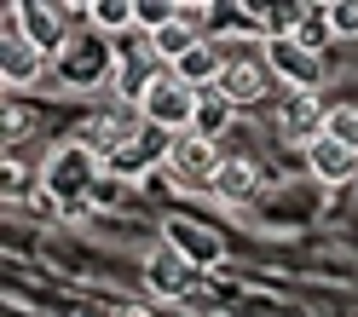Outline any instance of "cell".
<instances>
[{"label": "cell", "instance_id": "obj_12", "mask_svg": "<svg viewBox=\"0 0 358 317\" xmlns=\"http://www.w3.org/2000/svg\"><path fill=\"white\" fill-rule=\"evenodd\" d=\"M41 75H47V52H35L29 40H12V47H0V81L12 87H35Z\"/></svg>", "mask_w": 358, "mask_h": 317}, {"label": "cell", "instance_id": "obj_24", "mask_svg": "<svg viewBox=\"0 0 358 317\" xmlns=\"http://www.w3.org/2000/svg\"><path fill=\"white\" fill-rule=\"evenodd\" d=\"M76 317H104V311H99V306H81V311H76Z\"/></svg>", "mask_w": 358, "mask_h": 317}, {"label": "cell", "instance_id": "obj_4", "mask_svg": "<svg viewBox=\"0 0 358 317\" xmlns=\"http://www.w3.org/2000/svg\"><path fill=\"white\" fill-rule=\"evenodd\" d=\"M272 81H278V75H272V64H266V52H260V58L226 52V70H220L214 93L237 110V104H255V98H266V87H272Z\"/></svg>", "mask_w": 358, "mask_h": 317}, {"label": "cell", "instance_id": "obj_2", "mask_svg": "<svg viewBox=\"0 0 358 317\" xmlns=\"http://www.w3.org/2000/svg\"><path fill=\"white\" fill-rule=\"evenodd\" d=\"M196 110H203V93H196V87H185L173 70H162V75L145 87V98H139L145 127L168 133V139H179V133H191V127H196Z\"/></svg>", "mask_w": 358, "mask_h": 317}, {"label": "cell", "instance_id": "obj_8", "mask_svg": "<svg viewBox=\"0 0 358 317\" xmlns=\"http://www.w3.org/2000/svg\"><path fill=\"white\" fill-rule=\"evenodd\" d=\"M306 168H312L318 185H347V179H358V150H347L341 139L318 133V139H306Z\"/></svg>", "mask_w": 358, "mask_h": 317}, {"label": "cell", "instance_id": "obj_9", "mask_svg": "<svg viewBox=\"0 0 358 317\" xmlns=\"http://www.w3.org/2000/svg\"><path fill=\"white\" fill-rule=\"evenodd\" d=\"M116 64V47H99V40H70V52L58 58V75L70 87H99Z\"/></svg>", "mask_w": 358, "mask_h": 317}, {"label": "cell", "instance_id": "obj_17", "mask_svg": "<svg viewBox=\"0 0 358 317\" xmlns=\"http://www.w3.org/2000/svg\"><path fill=\"white\" fill-rule=\"evenodd\" d=\"M168 231H173L168 242H173L191 265H196V260H203V265H208V260H220V242H208V237H203V225H168Z\"/></svg>", "mask_w": 358, "mask_h": 317}, {"label": "cell", "instance_id": "obj_22", "mask_svg": "<svg viewBox=\"0 0 358 317\" xmlns=\"http://www.w3.org/2000/svg\"><path fill=\"white\" fill-rule=\"evenodd\" d=\"M208 17H214L208 6H196V0H179V24H185L191 35H203V29H208Z\"/></svg>", "mask_w": 358, "mask_h": 317}, {"label": "cell", "instance_id": "obj_5", "mask_svg": "<svg viewBox=\"0 0 358 317\" xmlns=\"http://www.w3.org/2000/svg\"><path fill=\"white\" fill-rule=\"evenodd\" d=\"M220 162H226V156H220L214 139H203V133H179V139H168V168H173V179H185L191 191L214 185Z\"/></svg>", "mask_w": 358, "mask_h": 317}, {"label": "cell", "instance_id": "obj_19", "mask_svg": "<svg viewBox=\"0 0 358 317\" xmlns=\"http://www.w3.org/2000/svg\"><path fill=\"white\" fill-rule=\"evenodd\" d=\"M226 127H231V104L220 98V93H203V110H196V127H191V133H203V139H220Z\"/></svg>", "mask_w": 358, "mask_h": 317}, {"label": "cell", "instance_id": "obj_18", "mask_svg": "<svg viewBox=\"0 0 358 317\" xmlns=\"http://www.w3.org/2000/svg\"><path fill=\"white\" fill-rule=\"evenodd\" d=\"M196 40H203V35H191L185 24H173V29H162V35H150V52H156V58H162L168 70H173V64H179V58H185V52L196 47Z\"/></svg>", "mask_w": 358, "mask_h": 317}, {"label": "cell", "instance_id": "obj_11", "mask_svg": "<svg viewBox=\"0 0 358 317\" xmlns=\"http://www.w3.org/2000/svg\"><path fill=\"white\" fill-rule=\"evenodd\" d=\"M220 70H226V52L214 47V40H196V47L173 64V75L185 81V87H196V93H214V81H220Z\"/></svg>", "mask_w": 358, "mask_h": 317}, {"label": "cell", "instance_id": "obj_7", "mask_svg": "<svg viewBox=\"0 0 358 317\" xmlns=\"http://www.w3.org/2000/svg\"><path fill=\"white\" fill-rule=\"evenodd\" d=\"M145 288H150V294H162V300L185 294V288H191V260L179 254L173 242H156L150 254H145Z\"/></svg>", "mask_w": 358, "mask_h": 317}, {"label": "cell", "instance_id": "obj_3", "mask_svg": "<svg viewBox=\"0 0 358 317\" xmlns=\"http://www.w3.org/2000/svg\"><path fill=\"white\" fill-rule=\"evenodd\" d=\"M266 64H272V75L289 87V93H318L324 87V58L306 52L295 35H272L266 40Z\"/></svg>", "mask_w": 358, "mask_h": 317}, {"label": "cell", "instance_id": "obj_1", "mask_svg": "<svg viewBox=\"0 0 358 317\" xmlns=\"http://www.w3.org/2000/svg\"><path fill=\"white\" fill-rule=\"evenodd\" d=\"M99 156L87 150L81 139L76 145H58L52 156H47V168H41V185H47V196L58 202L64 214H87V202H93V191H99Z\"/></svg>", "mask_w": 358, "mask_h": 317}, {"label": "cell", "instance_id": "obj_16", "mask_svg": "<svg viewBox=\"0 0 358 317\" xmlns=\"http://www.w3.org/2000/svg\"><path fill=\"white\" fill-rule=\"evenodd\" d=\"M133 24L145 29V40L162 35V29H173L179 24V0H133Z\"/></svg>", "mask_w": 358, "mask_h": 317}, {"label": "cell", "instance_id": "obj_20", "mask_svg": "<svg viewBox=\"0 0 358 317\" xmlns=\"http://www.w3.org/2000/svg\"><path fill=\"white\" fill-rule=\"evenodd\" d=\"M324 133L341 139L347 150H358V104H329L324 110Z\"/></svg>", "mask_w": 358, "mask_h": 317}, {"label": "cell", "instance_id": "obj_13", "mask_svg": "<svg viewBox=\"0 0 358 317\" xmlns=\"http://www.w3.org/2000/svg\"><path fill=\"white\" fill-rule=\"evenodd\" d=\"M208 191H214L220 202H249V196L260 191V173H255V162H243V156H226Z\"/></svg>", "mask_w": 358, "mask_h": 317}, {"label": "cell", "instance_id": "obj_6", "mask_svg": "<svg viewBox=\"0 0 358 317\" xmlns=\"http://www.w3.org/2000/svg\"><path fill=\"white\" fill-rule=\"evenodd\" d=\"M17 17H24V40L35 52H47V58L70 52V24H64L58 6H47V0H17Z\"/></svg>", "mask_w": 358, "mask_h": 317}, {"label": "cell", "instance_id": "obj_14", "mask_svg": "<svg viewBox=\"0 0 358 317\" xmlns=\"http://www.w3.org/2000/svg\"><path fill=\"white\" fill-rule=\"evenodd\" d=\"M87 24L104 29V35H133L139 24H133V0H93L87 6Z\"/></svg>", "mask_w": 358, "mask_h": 317}, {"label": "cell", "instance_id": "obj_23", "mask_svg": "<svg viewBox=\"0 0 358 317\" xmlns=\"http://www.w3.org/2000/svg\"><path fill=\"white\" fill-rule=\"evenodd\" d=\"M110 317H156V311H145V306H122V311H110Z\"/></svg>", "mask_w": 358, "mask_h": 317}, {"label": "cell", "instance_id": "obj_21", "mask_svg": "<svg viewBox=\"0 0 358 317\" xmlns=\"http://www.w3.org/2000/svg\"><path fill=\"white\" fill-rule=\"evenodd\" d=\"M329 35L335 40H358V0H335L329 6Z\"/></svg>", "mask_w": 358, "mask_h": 317}, {"label": "cell", "instance_id": "obj_10", "mask_svg": "<svg viewBox=\"0 0 358 317\" xmlns=\"http://www.w3.org/2000/svg\"><path fill=\"white\" fill-rule=\"evenodd\" d=\"M133 139H139V133H133V121L122 116V110H99V116L81 127V145L93 150L99 162H116V156H122Z\"/></svg>", "mask_w": 358, "mask_h": 317}, {"label": "cell", "instance_id": "obj_15", "mask_svg": "<svg viewBox=\"0 0 358 317\" xmlns=\"http://www.w3.org/2000/svg\"><path fill=\"white\" fill-rule=\"evenodd\" d=\"M283 127L301 133V139H318V133H324V110H318V98H312V93H295V98L283 104Z\"/></svg>", "mask_w": 358, "mask_h": 317}]
</instances>
